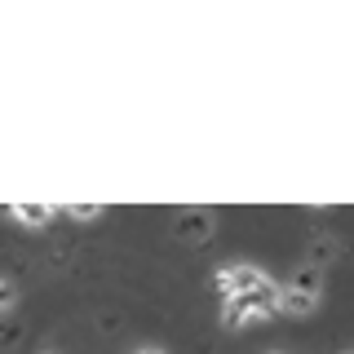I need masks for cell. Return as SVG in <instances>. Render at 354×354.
<instances>
[{
  "label": "cell",
  "mask_w": 354,
  "mask_h": 354,
  "mask_svg": "<svg viewBox=\"0 0 354 354\" xmlns=\"http://www.w3.org/2000/svg\"><path fill=\"white\" fill-rule=\"evenodd\" d=\"M9 301H14V288H9L5 279H0V306H9Z\"/></svg>",
  "instance_id": "6"
},
{
  "label": "cell",
  "mask_w": 354,
  "mask_h": 354,
  "mask_svg": "<svg viewBox=\"0 0 354 354\" xmlns=\"http://www.w3.org/2000/svg\"><path fill=\"white\" fill-rule=\"evenodd\" d=\"M292 292H306V297H315V292H319V274H315V270H301V274L292 279Z\"/></svg>",
  "instance_id": "3"
},
{
  "label": "cell",
  "mask_w": 354,
  "mask_h": 354,
  "mask_svg": "<svg viewBox=\"0 0 354 354\" xmlns=\"http://www.w3.org/2000/svg\"><path fill=\"white\" fill-rule=\"evenodd\" d=\"M283 306H288V310H297V315H310V310H315V297H306V292H288V297H283Z\"/></svg>",
  "instance_id": "4"
},
{
  "label": "cell",
  "mask_w": 354,
  "mask_h": 354,
  "mask_svg": "<svg viewBox=\"0 0 354 354\" xmlns=\"http://www.w3.org/2000/svg\"><path fill=\"white\" fill-rule=\"evenodd\" d=\"M49 213H53L49 204H14V217L27 221V226H44V221H49Z\"/></svg>",
  "instance_id": "2"
},
{
  "label": "cell",
  "mask_w": 354,
  "mask_h": 354,
  "mask_svg": "<svg viewBox=\"0 0 354 354\" xmlns=\"http://www.w3.org/2000/svg\"><path fill=\"white\" fill-rule=\"evenodd\" d=\"M142 354H160V350H142Z\"/></svg>",
  "instance_id": "7"
},
{
  "label": "cell",
  "mask_w": 354,
  "mask_h": 354,
  "mask_svg": "<svg viewBox=\"0 0 354 354\" xmlns=\"http://www.w3.org/2000/svg\"><path fill=\"white\" fill-rule=\"evenodd\" d=\"M261 283H266V274L257 266H230V270L217 274L221 297H243V292H252V288H261Z\"/></svg>",
  "instance_id": "1"
},
{
  "label": "cell",
  "mask_w": 354,
  "mask_h": 354,
  "mask_svg": "<svg viewBox=\"0 0 354 354\" xmlns=\"http://www.w3.org/2000/svg\"><path fill=\"white\" fill-rule=\"evenodd\" d=\"M66 213H71V217H93V213H102V208H97V204H75V208H66Z\"/></svg>",
  "instance_id": "5"
}]
</instances>
